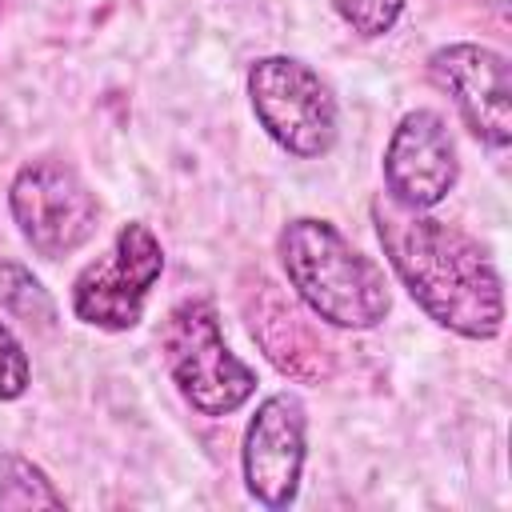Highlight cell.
I'll return each mask as SVG.
<instances>
[{
  "mask_svg": "<svg viewBox=\"0 0 512 512\" xmlns=\"http://www.w3.org/2000/svg\"><path fill=\"white\" fill-rule=\"evenodd\" d=\"M372 224L396 280L428 320L464 340L500 336L504 284L480 240H472L456 224L400 208L388 196L372 200Z\"/></svg>",
  "mask_w": 512,
  "mask_h": 512,
  "instance_id": "cell-1",
  "label": "cell"
},
{
  "mask_svg": "<svg viewBox=\"0 0 512 512\" xmlns=\"http://www.w3.org/2000/svg\"><path fill=\"white\" fill-rule=\"evenodd\" d=\"M276 256L300 304L332 328L368 332L392 312L384 268L364 256L332 220H288L276 236Z\"/></svg>",
  "mask_w": 512,
  "mask_h": 512,
  "instance_id": "cell-2",
  "label": "cell"
},
{
  "mask_svg": "<svg viewBox=\"0 0 512 512\" xmlns=\"http://www.w3.org/2000/svg\"><path fill=\"white\" fill-rule=\"evenodd\" d=\"M160 360L184 396V404L200 416H232L256 392V372L228 348L220 332V312L208 296L176 300L156 332Z\"/></svg>",
  "mask_w": 512,
  "mask_h": 512,
  "instance_id": "cell-3",
  "label": "cell"
},
{
  "mask_svg": "<svg viewBox=\"0 0 512 512\" xmlns=\"http://www.w3.org/2000/svg\"><path fill=\"white\" fill-rule=\"evenodd\" d=\"M248 104L256 124L296 160H320L336 148L340 108L328 80L296 56H260L248 68Z\"/></svg>",
  "mask_w": 512,
  "mask_h": 512,
  "instance_id": "cell-4",
  "label": "cell"
},
{
  "mask_svg": "<svg viewBox=\"0 0 512 512\" xmlns=\"http://www.w3.org/2000/svg\"><path fill=\"white\" fill-rule=\"evenodd\" d=\"M8 212L20 240L44 260L80 252L100 228L92 188L60 156H36L16 168L8 184Z\"/></svg>",
  "mask_w": 512,
  "mask_h": 512,
  "instance_id": "cell-5",
  "label": "cell"
},
{
  "mask_svg": "<svg viewBox=\"0 0 512 512\" xmlns=\"http://www.w3.org/2000/svg\"><path fill=\"white\" fill-rule=\"evenodd\" d=\"M160 272H164L160 236L144 220H128L116 228L112 248L76 272L68 292L72 316L100 332H128L144 320V304Z\"/></svg>",
  "mask_w": 512,
  "mask_h": 512,
  "instance_id": "cell-6",
  "label": "cell"
},
{
  "mask_svg": "<svg viewBox=\"0 0 512 512\" xmlns=\"http://www.w3.org/2000/svg\"><path fill=\"white\" fill-rule=\"evenodd\" d=\"M308 456V412L296 392H272L256 404L244 440H240V472L244 488L256 504L280 512L300 496Z\"/></svg>",
  "mask_w": 512,
  "mask_h": 512,
  "instance_id": "cell-7",
  "label": "cell"
},
{
  "mask_svg": "<svg viewBox=\"0 0 512 512\" xmlns=\"http://www.w3.org/2000/svg\"><path fill=\"white\" fill-rule=\"evenodd\" d=\"M428 76L440 92L452 96L464 128L480 144L496 152L512 144V72L504 52L472 40L440 44L428 56Z\"/></svg>",
  "mask_w": 512,
  "mask_h": 512,
  "instance_id": "cell-8",
  "label": "cell"
},
{
  "mask_svg": "<svg viewBox=\"0 0 512 512\" xmlns=\"http://www.w3.org/2000/svg\"><path fill=\"white\" fill-rule=\"evenodd\" d=\"M380 172L392 204L412 212L436 208L460 180V156L444 116L436 108L404 112L384 144Z\"/></svg>",
  "mask_w": 512,
  "mask_h": 512,
  "instance_id": "cell-9",
  "label": "cell"
},
{
  "mask_svg": "<svg viewBox=\"0 0 512 512\" xmlns=\"http://www.w3.org/2000/svg\"><path fill=\"white\" fill-rule=\"evenodd\" d=\"M256 308H248V332L252 340H260V348L268 352V360L296 380H320L328 376V344L308 328V320H300V312L292 304L280 300V292L256 276Z\"/></svg>",
  "mask_w": 512,
  "mask_h": 512,
  "instance_id": "cell-10",
  "label": "cell"
},
{
  "mask_svg": "<svg viewBox=\"0 0 512 512\" xmlns=\"http://www.w3.org/2000/svg\"><path fill=\"white\" fill-rule=\"evenodd\" d=\"M64 492L48 480L40 464H32L20 452H0V508L20 512V508H64Z\"/></svg>",
  "mask_w": 512,
  "mask_h": 512,
  "instance_id": "cell-11",
  "label": "cell"
},
{
  "mask_svg": "<svg viewBox=\"0 0 512 512\" xmlns=\"http://www.w3.org/2000/svg\"><path fill=\"white\" fill-rule=\"evenodd\" d=\"M0 304L24 320L28 328L48 332L56 324V300L44 292V284L16 260H0Z\"/></svg>",
  "mask_w": 512,
  "mask_h": 512,
  "instance_id": "cell-12",
  "label": "cell"
},
{
  "mask_svg": "<svg viewBox=\"0 0 512 512\" xmlns=\"http://www.w3.org/2000/svg\"><path fill=\"white\" fill-rule=\"evenodd\" d=\"M408 0H332L336 16L360 36V40H380L396 28V20L404 16Z\"/></svg>",
  "mask_w": 512,
  "mask_h": 512,
  "instance_id": "cell-13",
  "label": "cell"
},
{
  "mask_svg": "<svg viewBox=\"0 0 512 512\" xmlns=\"http://www.w3.org/2000/svg\"><path fill=\"white\" fill-rule=\"evenodd\" d=\"M32 384V360L20 344V336L0 316V400H20Z\"/></svg>",
  "mask_w": 512,
  "mask_h": 512,
  "instance_id": "cell-14",
  "label": "cell"
},
{
  "mask_svg": "<svg viewBox=\"0 0 512 512\" xmlns=\"http://www.w3.org/2000/svg\"><path fill=\"white\" fill-rule=\"evenodd\" d=\"M0 4H4V0H0Z\"/></svg>",
  "mask_w": 512,
  "mask_h": 512,
  "instance_id": "cell-15",
  "label": "cell"
}]
</instances>
